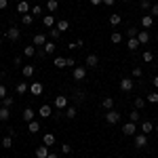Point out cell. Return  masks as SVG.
I'll use <instances>...</instances> for the list:
<instances>
[{"instance_id":"1","label":"cell","mask_w":158,"mask_h":158,"mask_svg":"<svg viewBox=\"0 0 158 158\" xmlns=\"http://www.w3.org/2000/svg\"><path fill=\"white\" fill-rule=\"evenodd\" d=\"M4 34H6V38H9L11 42H17V40L21 38V30H19L17 25H11L9 30H4Z\"/></svg>"},{"instance_id":"2","label":"cell","mask_w":158,"mask_h":158,"mask_svg":"<svg viewBox=\"0 0 158 158\" xmlns=\"http://www.w3.org/2000/svg\"><path fill=\"white\" fill-rule=\"evenodd\" d=\"M120 112H118V110H108V112H106V122H108V124H118V122H120Z\"/></svg>"},{"instance_id":"3","label":"cell","mask_w":158,"mask_h":158,"mask_svg":"<svg viewBox=\"0 0 158 158\" xmlns=\"http://www.w3.org/2000/svg\"><path fill=\"white\" fill-rule=\"evenodd\" d=\"M135 89V80L133 78H122L120 80V91L122 93H131Z\"/></svg>"},{"instance_id":"4","label":"cell","mask_w":158,"mask_h":158,"mask_svg":"<svg viewBox=\"0 0 158 158\" xmlns=\"http://www.w3.org/2000/svg\"><path fill=\"white\" fill-rule=\"evenodd\" d=\"M72 78H74V80H85V78H86V68L76 65V68L72 70Z\"/></svg>"},{"instance_id":"5","label":"cell","mask_w":158,"mask_h":158,"mask_svg":"<svg viewBox=\"0 0 158 158\" xmlns=\"http://www.w3.org/2000/svg\"><path fill=\"white\" fill-rule=\"evenodd\" d=\"M122 133L127 135V137H135V133H137V124L129 120L127 124H124V127H122Z\"/></svg>"},{"instance_id":"6","label":"cell","mask_w":158,"mask_h":158,"mask_svg":"<svg viewBox=\"0 0 158 158\" xmlns=\"http://www.w3.org/2000/svg\"><path fill=\"white\" fill-rule=\"evenodd\" d=\"M135 148H139V150H143V148L148 146V135H143V133H139V135H135Z\"/></svg>"},{"instance_id":"7","label":"cell","mask_w":158,"mask_h":158,"mask_svg":"<svg viewBox=\"0 0 158 158\" xmlns=\"http://www.w3.org/2000/svg\"><path fill=\"white\" fill-rule=\"evenodd\" d=\"M32 42H34V47H44L49 40H47V34H34V38H32Z\"/></svg>"},{"instance_id":"8","label":"cell","mask_w":158,"mask_h":158,"mask_svg":"<svg viewBox=\"0 0 158 158\" xmlns=\"http://www.w3.org/2000/svg\"><path fill=\"white\" fill-rule=\"evenodd\" d=\"M30 11H32V6H30V2H27V0H19V2H17V13L27 15Z\"/></svg>"},{"instance_id":"9","label":"cell","mask_w":158,"mask_h":158,"mask_svg":"<svg viewBox=\"0 0 158 158\" xmlns=\"http://www.w3.org/2000/svg\"><path fill=\"white\" fill-rule=\"evenodd\" d=\"M42 91H44V86H42V82H32V85H30V93H32L34 97H38V95H42Z\"/></svg>"},{"instance_id":"10","label":"cell","mask_w":158,"mask_h":158,"mask_svg":"<svg viewBox=\"0 0 158 158\" xmlns=\"http://www.w3.org/2000/svg\"><path fill=\"white\" fill-rule=\"evenodd\" d=\"M55 108H57V110H65V108H68V97H65V95L55 97Z\"/></svg>"},{"instance_id":"11","label":"cell","mask_w":158,"mask_h":158,"mask_svg":"<svg viewBox=\"0 0 158 158\" xmlns=\"http://www.w3.org/2000/svg\"><path fill=\"white\" fill-rule=\"evenodd\" d=\"M137 40H139V44H148V42H150V32H148V30H139Z\"/></svg>"},{"instance_id":"12","label":"cell","mask_w":158,"mask_h":158,"mask_svg":"<svg viewBox=\"0 0 158 158\" xmlns=\"http://www.w3.org/2000/svg\"><path fill=\"white\" fill-rule=\"evenodd\" d=\"M86 65H89V68H97V65H99V57L95 55V53L86 55Z\"/></svg>"},{"instance_id":"13","label":"cell","mask_w":158,"mask_h":158,"mask_svg":"<svg viewBox=\"0 0 158 158\" xmlns=\"http://www.w3.org/2000/svg\"><path fill=\"white\" fill-rule=\"evenodd\" d=\"M152 25H154V17H152V15H143V17H141V27L148 30V27H152Z\"/></svg>"},{"instance_id":"14","label":"cell","mask_w":158,"mask_h":158,"mask_svg":"<svg viewBox=\"0 0 158 158\" xmlns=\"http://www.w3.org/2000/svg\"><path fill=\"white\" fill-rule=\"evenodd\" d=\"M34 154H36V158H47L49 156V146H38Z\"/></svg>"},{"instance_id":"15","label":"cell","mask_w":158,"mask_h":158,"mask_svg":"<svg viewBox=\"0 0 158 158\" xmlns=\"http://www.w3.org/2000/svg\"><path fill=\"white\" fill-rule=\"evenodd\" d=\"M38 114H40V118H51V116H53V108H51V106H42Z\"/></svg>"},{"instance_id":"16","label":"cell","mask_w":158,"mask_h":158,"mask_svg":"<svg viewBox=\"0 0 158 158\" xmlns=\"http://www.w3.org/2000/svg\"><path fill=\"white\" fill-rule=\"evenodd\" d=\"M152 131H154V124H152L150 120H143V122H141V133H143V135H150Z\"/></svg>"},{"instance_id":"17","label":"cell","mask_w":158,"mask_h":158,"mask_svg":"<svg viewBox=\"0 0 158 158\" xmlns=\"http://www.w3.org/2000/svg\"><path fill=\"white\" fill-rule=\"evenodd\" d=\"M139 47H141V44H139L137 38H129V40H127V49H129V51H137Z\"/></svg>"},{"instance_id":"18","label":"cell","mask_w":158,"mask_h":158,"mask_svg":"<svg viewBox=\"0 0 158 158\" xmlns=\"http://www.w3.org/2000/svg\"><path fill=\"white\" fill-rule=\"evenodd\" d=\"M21 72H23V78H32V76H34V65L25 63L23 68H21Z\"/></svg>"},{"instance_id":"19","label":"cell","mask_w":158,"mask_h":158,"mask_svg":"<svg viewBox=\"0 0 158 158\" xmlns=\"http://www.w3.org/2000/svg\"><path fill=\"white\" fill-rule=\"evenodd\" d=\"M15 91H17V95H25V93L30 91V86H27V82H17Z\"/></svg>"},{"instance_id":"20","label":"cell","mask_w":158,"mask_h":158,"mask_svg":"<svg viewBox=\"0 0 158 158\" xmlns=\"http://www.w3.org/2000/svg\"><path fill=\"white\" fill-rule=\"evenodd\" d=\"M42 143H44V146H55V135L53 133H44V137H42Z\"/></svg>"},{"instance_id":"21","label":"cell","mask_w":158,"mask_h":158,"mask_svg":"<svg viewBox=\"0 0 158 158\" xmlns=\"http://www.w3.org/2000/svg\"><path fill=\"white\" fill-rule=\"evenodd\" d=\"M57 30H59L61 34L68 32V30H70V21H68V19H59V21H57Z\"/></svg>"},{"instance_id":"22","label":"cell","mask_w":158,"mask_h":158,"mask_svg":"<svg viewBox=\"0 0 158 158\" xmlns=\"http://www.w3.org/2000/svg\"><path fill=\"white\" fill-rule=\"evenodd\" d=\"M101 106H103L106 112H108V110H114V99H112V97H103V99H101Z\"/></svg>"},{"instance_id":"23","label":"cell","mask_w":158,"mask_h":158,"mask_svg":"<svg viewBox=\"0 0 158 158\" xmlns=\"http://www.w3.org/2000/svg\"><path fill=\"white\" fill-rule=\"evenodd\" d=\"M34 116H36V114H34V110H32V108H25L23 110V120L25 122H32V120H34Z\"/></svg>"},{"instance_id":"24","label":"cell","mask_w":158,"mask_h":158,"mask_svg":"<svg viewBox=\"0 0 158 158\" xmlns=\"http://www.w3.org/2000/svg\"><path fill=\"white\" fill-rule=\"evenodd\" d=\"M55 49H57V44H55L53 40H49V42H47V44L42 47V51H44L47 55H51V53H55Z\"/></svg>"},{"instance_id":"25","label":"cell","mask_w":158,"mask_h":158,"mask_svg":"<svg viewBox=\"0 0 158 158\" xmlns=\"http://www.w3.org/2000/svg\"><path fill=\"white\" fill-rule=\"evenodd\" d=\"M9 118H11L9 108H0V122H9Z\"/></svg>"},{"instance_id":"26","label":"cell","mask_w":158,"mask_h":158,"mask_svg":"<svg viewBox=\"0 0 158 158\" xmlns=\"http://www.w3.org/2000/svg\"><path fill=\"white\" fill-rule=\"evenodd\" d=\"M27 131H30V133H38V131H40V122L38 120L27 122Z\"/></svg>"},{"instance_id":"27","label":"cell","mask_w":158,"mask_h":158,"mask_svg":"<svg viewBox=\"0 0 158 158\" xmlns=\"http://www.w3.org/2000/svg\"><path fill=\"white\" fill-rule=\"evenodd\" d=\"M139 118H141V114H139V110H133V112H129V120L131 122H139Z\"/></svg>"},{"instance_id":"28","label":"cell","mask_w":158,"mask_h":158,"mask_svg":"<svg viewBox=\"0 0 158 158\" xmlns=\"http://www.w3.org/2000/svg\"><path fill=\"white\" fill-rule=\"evenodd\" d=\"M42 23H44V27H53V25H55V17H53V15H44Z\"/></svg>"},{"instance_id":"29","label":"cell","mask_w":158,"mask_h":158,"mask_svg":"<svg viewBox=\"0 0 158 158\" xmlns=\"http://www.w3.org/2000/svg\"><path fill=\"white\" fill-rule=\"evenodd\" d=\"M36 53H38V51H36L34 44H32V47H23V55H25V57H34Z\"/></svg>"},{"instance_id":"30","label":"cell","mask_w":158,"mask_h":158,"mask_svg":"<svg viewBox=\"0 0 158 158\" xmlns=\"http://www.w3.org/2000/svg\"><path fill=\"white\" fill-rule=\"evenodd\" d=\"M63 116H65V118H70V120H72V118H76V108H65L63 110Z\"/></svg>"},{"instance_id":"31","label":"cell","mask_w":158,"mask_h":158,"mask_svg":"<svg viewBox=\"0 0 158 158\" xmlns=\"http://www.w3.org/2000/svg\"><path fill=\"white\" fill-rule=\"evenodd\" d=\"M21 21H23V25H32V23H34V15H32V13L21 15Z\"/></svg>"},{"instance_id":"32","label":"cell","mask_w":158,"mask_h":158,"mask_svg":"<svg viewBox=\"0 0 158 158\" xmlns=\"http://www.w3.org/2000/svg\"><path fill=\"white\" fill-rule=\"evenodd\" d=\"M110 40H112L114 44H120V42H122V34H120V32H112V36H110Z\"/></svg>"},{"instance_id":"33","label":"cell","mask_w":158,"mask_h":158,"mask_svg":"<svg viewBox=\"0 0 158 158\" xmlns=\"http://www.w3.org/2000/svg\"><path fill=\"white\" fill-rule=\"evenodd\" d=\"M53 63H55V68H68V63H65V57H55V61H53Z\"/></svg>"},{"instance_id":"34","label":"cell","mask_w":158,"mask_h":158,"mask_svg":"<svg viewBox=\"0 0 158 158\" xmlns=\"http://www.w3.org/2000/svg\"><path fill=\"white\" fill-rule=\"evenodd\" d=\"M120 15H118V13H112V15H110V25H118L120 23Z\"/></svg>"},{"instance_id":"35","label":"cell","mask_w":158,"mask_h":158,"mask_svg":"<svg viewBox=\"0 0 158 158\" xmlns=\"http://www.w3.org/2000/svg\"><path fill=\"white\" fill-rule=\"evenodd\" d=\"M57 6H59V0H49V2H47V9H49L51 13L57 11Z\"/></svg>"},{"instance_id":"36","label":"cell","mask_w":158,"mask_h":158,"mask_svg":"<svg viewBox=\"0 0 158 158\" xmlns=\"http://www.w3.org/2000/svg\"><path fill=\"white\" fill-rule=\"evenodd\" d=\"M146 101H148V103H158V91H154V93L146 95Z\"/></svg>"},{"instance_id":"37","label":"cell","mask_w":158,"mask_h":158,"mask_svg":"<svg viewBox=\"0 0 158 158\" xmlns=\"http://www.w3.org/2000/svg\"><path fill=\"white\" fill-rule=\"evenodd\" d=\"M146 103H148V101L143 97H137V99H135V110H143V108H146Z\"/></svg>"},{"instance_id":"38","label":"cell","mask_w":158,"mask_h":158,"mask_svg":"<svg viewBox=\"0 0 158 158\" xmlns=\"http://www.w3.org/2000/svg\"><path fill=\"white\" fill-rule=\"evenodd\" d=\"M0 101H2V108H11L13 103H15V99H13V97H9V95H6L4 99H0Z\"/></svg>"},{"instance_id":"39","label":"cell","mask_w":158,"mask_h":158,"mask_svg":"<svg viewBox=\"0 0 158 158\" xmlns=\"http://www.w3.org/2000/svg\"><path fill=\"white\" fill-rule=\"evenodd\" d=\"M13 146V137L11 135H6L4 139H2V148H11Z\"/></svg>"},{"instance_id":"40","label":"cell","mask_w":158,"mask_h":158,"mask_svg":"<svg viewBox=\"0 0 158 158\" xmlns=\"http://www.w3.org/2000/svg\"><path fill=\"white\" fill-rule=\"evenodd\" d=\"M137 34H139L137 27H129V30H127V36H129V38H137Z\"/></svg>"},{"instance_id":"41","label":"cell","mask_w":158,"mask_h":158,"mask_svg":"<svg viewBox=\"0 0 158 158\" xmlns=\"http://www.w3.org/2000/svg\"><path fill=\"white\" fill-rule=\"evenodd\" d=\"M141 76H143V70H141L139 65H135L133 68V78H141Z\"/></svg>"},{"instance_id":"42","label":"cell","mask_w":158,"mask_h":158,"mask_svg":"<svg viewBox=\"0 0 158 158\" xmlns=\"http://www.w3.org/2000/svg\"><path fill=\"white\" fill-rule=\"evenodd\" d=\"M141 59L146 61V63H150V61H154V55H152V53H150V51H146V53H143V55H141Z\"/></svg>"},{"instance_id":"43","label":"cell","mask_w":158,"mask_h":158,"mask_svg":"<svg viewBox=\"0 0 158 158\" xmlns=\"http://www.w3.org/2000/svg\"><path fill=\"white\" fill-rule=\"evenodd\" d=\"M139 6H141V11H150V9H152V2H150V0H141Z\"/></svg>"},{"instance_id":"44","label":"cell","mask_w":158,"mask_h":158,"mask_svg":"<svg viewBox=\"0 0 158 158\" xmlns=\"http://www.w3.org/2000/svg\"><path fill=\"white\" fill-rule=\"evenodd\" d=\"M49 36H51V40H57V38L61 36V32L57 30V27H55V30H51V32H49Z\"/></svg>"},{"instance_id":"45","label":"cell","mask_w":158,"mask_h":158,"mask_svg":"<svg viewBox=\"0 0 158 158\" xmlns=\"http://www.w3.org/2000/svg\"><path fill=\"white\" fill-rule=\"evenodd\" d=\"M32 15H34V17H40V13H42V9H40V4H36V6H32Z\"/></svg>"},{"instance_id":"46","label":"cell","mask_w":158,"mask_h":158,"mask_svg":"<svg viewBox=\"0 0 158 158\" xmlns=\"http://www.w3.org/2000/svg\"><path fill=\"white\" fill-rule=\"evenodd\" d=\"M74 97H76V101H85V93L82 91H74Z\"/></svg>"},{"instance_id":"47","label":"cell","mask_w":158,"mask_h":158,"mask_svg":"<svg viewBox=\"0 0 158 158\" xmlns=\"http://www.w3.org/2000/svg\"><path fill=\"white\" fill-rule=\"evenodd\" d=\"M61 152H63V154H72V146H70V143H63V146H61Z\"/></svg>"},{"instance_id":"48","label":"cell","mask_w":158,"mask_h":158,"mask_svg":"<svg viewBox=\"0 0 158 158\" xmlns=\"http://www.w3.org/2000/svg\"><path fill=\"white\" fill-rule=\"evenodd\" d=\"M150 15H152V17H158V4H152V9H150Z\"/></svg>"},{"instance_id":"49","label":"cell","mask_w":158,"mask_h":158,"mask_svg":"<svg viewBox=\"0 0 158 158\" xmlns=\"http://www.w3.org/2000/svg\"><path fill=\"white\" fill-rule=\"evenodd\" d=\"M6 95H9V93H6V86H4V85H0V99H4Z\"/></svg>"},{"instance_id":"50","label":"cell","mask_w":158,"mask_h":158,"mask_svg":"<svg viewBox=\"0 0 158 158\" xmlns=\"http://www.w3.org/2000/svg\"><path fill=\"white\" fill-rule=\"evenodd\" d=\"M9 6V0H0V11H4Z\"/></svg>"},{"instance_id":"51","label":"cell","mask_w":158,"mask_h":158,"mask_svg":"<svg viewBox=\"0 0 158 158\" xmlns=\"http://www.w3.org/2000/svg\"><path fill=\"white\" fill-rule=\"evenodd\" d=\"M65 63H68V68H76V65H74V59H72V57H65Z\"/></svg>"},{"instance_id":"52","label":"cell","mask_w":158,"mask_h":158,"mask_svg":"<svg viewBox=\"0 0 158 158\" xmlns=\"http://www.w3.org/2000/svg\"><path fill=\"white\" fill-rule=\"evenodd\" d=\"M114 2H116V0H103V4H106V6H114Z\"/></svg>"},{"instance_id":"53","label":"cell","mask_w":158,"mask_h":158,"mask_svg":"<svg viewBox=\"0 0 158 158\" xmlns=\"http://www.w3.org/2000/svg\"><path fill=\"white\" fill-rule=\"evenodd\" d=\"M91 4L93 6H99V4H103V0H91Z\"/></svg>"},{"instance_id":"54","label":"cell","mask_w":158,"mask_h":158,"mask_svg":"<svg viewBox=\"0 0 158 158\" xmlns=\"http://www.w3.org/2000/svg\"><path fill=\"white\" fill-rule=\"evenodd\" d=\"M152 85H154V86L158 89V76H154V80H152Z\"/></svg>"},{"instance_id":"55","label":"cell","mask_w":158,"mask_h":158,"mask_svg":"<svg viewBox=\"0 0 158 158\" xmlns=\"http://www.w3.org/2000/svg\"><path fill=\"white\" fill-rule=\"evenodd\" d=\"M47 158H57V154H55V152H49V156Z\"/></svg>"},{"instance_id":"56","label":"cell","mask_w":158,"mask_h":158,"mask_svg":"<svg viewBox=\"0 0 158 158\" xmlns=\"http://www.w3.org/2000/svg\"><path fill=\"white\" fill-rule=\"evenodd\" d=\"M154 131H156V133H158V122H156V124H154Z\"/></svg>"},{"instance_id":"57","label":"cell","mask_w":158,"mask_h":158,"mask_svg":"<svg viewBox=\"0 0 158 158\" xmlns=\"http://www.w3.org/2000/svg\"><path fill=\"white\" fill-rule=\"evenodd\" d=\"M0 49H2V40H0Z\"/></svg>"},{"instance_id":"58","label":"cell","mask_w":158,"mask_h":158,"mask_svg":"<svg viewBox=\"0 0 158 158\" xmlns=\"http://www.w3.org/2000/svg\"><path fill=\"white\" fill-rule=\"evenodd\" d=\"M124 2H131V0H124Z\"/></svg>"},{"instance_id":"59","label":"cell","mask_w":158,"mask_h":158,"mask_svg":"<svg viewBox=\"0 0 158 158\" xmlns=\"http://www.w3.org/2000/svg\"><path fill=\"white\" fill-rule=\"evenodd\" d=\"M0 17H2V11H0Z\"/></svg>"}]
</instances>
